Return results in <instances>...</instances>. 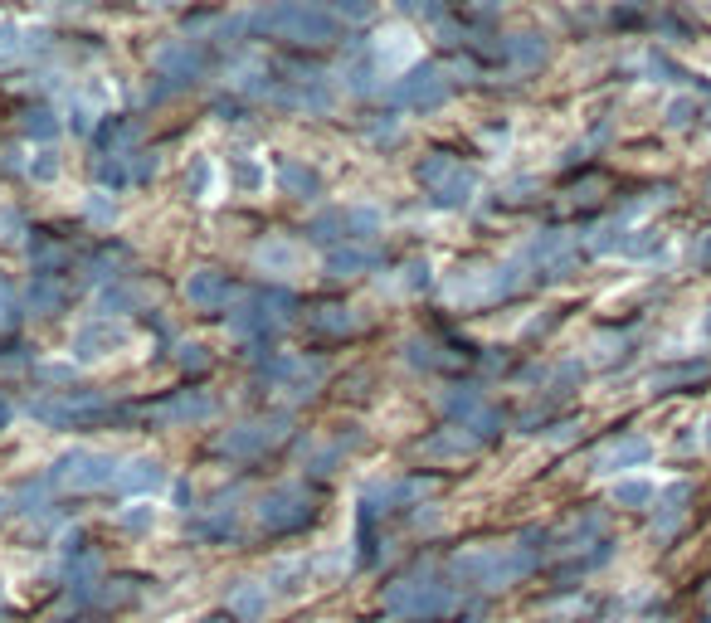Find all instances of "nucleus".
<instances>
[{"label": "nucleus", "instance_id": "obj_31", "mask_svg": "<svg viewBox=\"0 0 711 623\" xmlns=\"http://www.w3.org/2000/svg\"><path fill=\"white\" fill-rule=\"evenodd\" d=\"M400 5H405L410 15H424V20H439V15H444V5H439V0H400Z\"/></svg>", "mask_w": 711, "mask_h": 623}, {"label": "nucleus", "instance_id": "obj_35", "mask_svg": "<svg viewBox=\"0 0 711 623\" xmlns=\"http://www.w3.org/2000/svg\"><path fill=\"white\" fill-rule=\"evenodd\" d=\"M5 419H10V404L0 400V424H5Z\"/></svg>", "mask_w": 711, "mask_h": 623}, {"label": "nucleus", "instance_id": "obj_33", "mask_svg": "<svg viewBox=\"0 0 711 623\" xmlns=\"http://www.w3.org/2000/svg\"><path fill=\"white\" fill-rule=\"evenodd\" d=\"M341 15H346V20H366V15H371V0H341Z\"/></svg>", "mask_w": 711, "mask_h": 623}, {"label": "nucleus", "instance_id": "obj_36", "mask_svg": "<svg viewBox=\"0 0 711 623\" xmlns=\"http://www.w3.org/2000/svg\"><path fill=\"white\" fill-rule=\"evenodd\" d=\"M5 512H10V497H0V516H5Z\"/></svg>", "mask_w": 711, "mask_h": 623}, {"label": "nucleus", "instance_id": "obj_21", "mask_svg": "<svg viewBox=\"0 0 711 623\" xmlns=\"http://www.w3.org/2000/svg\"><path fill=\"white\" fill-rule=\"evenodd\" d=\"M30 39H35V30H20V25H0V64L20 59V54L30 49Z\"/></svg>", "mask_w": 711, "mask_h": 623}, {"label": "nucleus", "instance_id": "obj_18", "mask_svg": "<svg viewBox=\"0 0 711 623\" xmlns=\"http://www.w3.org/2000/svg\"><path fill=\"white\" fill-rule=\"evenodd\" d=\"M151 526H156V502H127L117 512V531H127V536H147Z\"/></svg>", "mask_w": 711, "mask_h": 623}, {"label": "nucleus", "instance_id": "obj_14", "mask_svg": "<svg viewBox=\"0 0 711 623\" xmlns=\"http://www.w3.org/2000/svg\"><path fill=\"white\" fill-rule=\"evenodd\" d=\"M254 258H259V268H268V273H298L302 268V249L288 244V239H268Z\"/></svg>", "mask_w": 711, "mask_h": 623}, {"label": "nucleus", "instance_id": "obj_13", "mask_svg": "<svg viewBox=\"0 0 711 623\" xmlns=\"http://www.w3.org/2000/svg\"><path fill=\"white\" fill-rule=\"evenodd\" d=\"M478 448V439L468 434V429H444V434H434V439L419 443V458H463V453H473Z\"/></svg>", "mask_w": 711, "mask_h": 623}, {"label": "nucleus", "instance_id": "obj_23", "mask_svg": "<svg viewBox=\"0 0 711 623\" xmlns=\"http://www.w3.org/2000/svg\"><path fill=\"white\" fill-rule=\"evenodd\" d=\"M453 171H458V166H453V161H449V156H444V151H434L429 161H419V181L429 185V190H439V185L449 181Z\"/></svg>", "mask_w": 711, "mask_h": 623}, {"label": "nucleus", "instance_id": "obj_25", "mask_svg": "<svg viewBox=\"0 0 711 623\" xmlns=\"http://www.w3.org/2000/svg\"><path fill=\"white\" fill-rule=\"evenodd\" d=\"M327 268L341 273V278H346V273H361V268H371V249H337V254L327 258Z\"/></svg>", "mask_w": 711, "mask_h": 623}, {"label": "nucleus", "instance_id": "obj_16", "mask_svg": "<svg viewBox=\"0 0 711 623\" xmlns=\"http://www.w3.org/2000/svg\"><path fill=\"white\" fill-rule=\"evenodd\" d=\"M643 458H648V443L624 439V443H609L604 453H595V468L599 473H614V468H624V463H643Z\"/></svg>", "mask_w": 711, "mask_h": 623}, {"label": "nucleus", "instance_id": "obj_22", "mask_svg": "<svg viewBox=\"0 0 711 623\" xmlns=\"http://www.w3.org/2000/svg\"><path fill=\"white\" fill-rule=\"evenodd\" d=\"M59 302H64V288L54 278H35L30 283V312H54Z\"/></svg>", "mask_w": 711, "mask_h": 623}, {"label": "nucleus", "instance_id": "obj_30", "mask_svg": "<svg viewBox=\"0 0 711 623\" xmlns=\"http://www.w3.org/2000/svg\"><path fill=\"white\" fill-rule=\"evenodd\" d=\"M25 132H30V137H54V132H59V122H54L49 112H30V122H25Z\"/></svg>", "mask_w": 711, "mask_h": 623}, {"label": "nucleus", "instance_id": "obj_20", "mask_svg": "<svg viewBox=\"0 0 711 623\" xmlns=\"http://www.w3.org/2000/svg\"><path fill=\"white\" fill-rule=\"evenodd\" d=\"M156 64H161V69H176V78H190V74H195V49H190V39H181V44H166V49L156 54Z\"/></svg>", "mask_w": 711, "mask_h": 623}, {"label": "nucleus", "instance_id": "obj_2", "mask_svg": "<svg viewBox=\"0 0 711 623\" xmlns=\"http://www.w3.org/2000/svg\"><path fill=\"white\" fill-rule=\"evenodd\" d=\"M254 25L273 30V35H283V39H307V44L337 39V15H327V10H317L307 0H273V5H263L259 15H254Z\"/></svg>", "mask_w": 711, "mask_h": 623}, {"label": "nucleus", "instance_id": "obj_3", "mask_svg": "<svg viewBox=\"0 0 711 623\" xmlns=\"http://www.w3.org/2000/svg\"><path fill=\"white\" fill-rule=\"evenodd\" d=\"M117 468L108 453H93V448H74L69 458H59L54 482L69 487V492H98V487H117Z\"/></svg>", "mask_w": 711, "mask_h": 623}, {"label": "nucleus", "instance_id": "obj_11", "mask_svg": "<svg viewBox=\"0 0 711 623\" xmlns=\"http://www.w3.org/2000/svg\"><path fill=\"white\" fill-rule=\"evenodd\" d=\"M229 614L239 623H259L268 614V585H254V580L234 585L229 589Z\"/></svg>", "mask_w": 711, "mask_h": 623}, {"label": "nucleus", "instance_id": "obj_17", "mask_svg": "<svg viewBox=\"0 0 711 623\" xmlns=\"http://www.w3.org/2000/svg\"><path fill=\"white\" fill-rule=\"evenodd\" d=\"M278 185L293 190V195H302V200H312V195L322 190L317 171H307V166H298V161H283V166H278Z\"/></svg>", "mask_w": 711, "mask_h": 623}, {"label": "nucleus", "instance_id": "obj_7", "mask_svg": "<svg viewBox=\"0 0 711 623\" xmlns=\"http://www.w3.org/2000/svg\"><path fill=\"white\" fill-rule=\"evenodd\" d=\"M117 487H122V492H132L137 502H151V492H161V487H166V468H161L156 458H132V463L117 473Z\"/></svg>", "mask_w": 711, "mask_h": 623}, {"label": "nucleus", "instance_id": "obj_5", "mask_svg": "<svg viewBox=\"0 0 711 623\" xmlns=\"http://www.w3.org/2000/svg\"><path fill=\"white\" fill-rule=\"evenodd\" d=\"M117 346H127V331L117 327V322H93V327H83L74 336V361H103V356H113Z\"/></svg>", "mask_w": 711, "mask_h": 623}, {"label": "nucleus", "instance_id": "obj_37", "mask_svg": "<svg viewBox=\"0 0 711 623\" xmlns=\"http://www.w3.org/2000/svg\"><path fill=\"white\" fill-rule=\"evenodd\" d=\"M5 297H10V288H5V278H0V302H5Z\"/></svg>", "mask_w": 711, "mask_h": 623}, {"label": "nucleus", "instance_id": "obj_34", "mask_svg": "<svg viewBox=\"0 0 711 623\" xmlns=\"http://www.w3.org/2000/svg\"><path fill=\"white\" fill-rule=\"evenodd\" d=\"M69 127H74V132H88V127H93V112L83 108V103H74V112H69Z\"/></svg>", "mask_w": 711, "mask_h": 623}, {"label": "nucleus", "instance_id": "obj_29", "mask_svg": "<svg viewBox=\"0 0 711 623\" xmlns=\"http://www.w3.org/2000/svg\"><path fill=\"white\" fill-rule=\"evenodd\" d=\"M653 492H648V482H624V487H614V502H629V507H643Z\"/></svg>", "mask_w": 711, "mask_h": 623}, {"label": "nucleus", "instance_id": "obj_32", "mask_svg": "<svg viewBox=\"0 0 711 623\" xmlns=\"http://www.w3.org/2000/svg\"><path fill=\"white\" fill-rule=\"evenodd\" d=\"M210 185H215V166H210V161H195V195H210Z\"/></svg>", "mask_w": 711, "mask_h": 623}, {"label": "nucleus", "instance_id": "obj_24", "mask_svg": "<svg viewBox=\"0 0 711 623\" xmlns=\"http://www.w3.org/2000/svg\"><path fill=\"white\" fill-rule=\"evenodd\" d=\"M468 190H473V176H463V171H453L449 181L439 185V190H434V200H439V205H463V200H468Z\"/></svg>", "mask_w": 711, "mask_h": 623}, {"label": "nucleus", "instance_id": "obj_9", "mask_svg": "<svg viewBox=\"0 0 711 623\" xmlns=\"http://www.w3.org/2000/svg\"><path fill=\"white\" fill-rule=\"evenodd\" d=\"M414 54H419V44H414L410 30H385V35H380V44H375L380 74H400V69H410Z\"/></svg>", "mask_w": 711, "mask_h": 623}, {"label": "nucleus", "instance_id": "obj_27", "mask_svg": "<svg viewBox=\"0 0 711 623\" xmlns=\"http://www.w3.org/2000/svg\"><path fill=\"white\" fill-rule=\"evenodd\" d=\"M83 215H88V220H98V224H113V215H117L113 195H108V190H93V195L83 200Z\"/></svg>", "mask_w": 711, "mask_h": 623}, {"label": "nucleus", "instance_id": "obj_4", "mask_svg": "<svg viewBox=\"0 0 711 623\" xmlns=\"http://www.w3.org/2000/svg\"><path fill=\"white\" fill-rule=\"evenodd\" d=\"M312 516V492L307 487H278V492H268L259 507V521L268 531H293Z\"/></svg>", "mask_w": 711, "mask_h": 623}, {"label": "nucleus", "instance_id": "obj_12", "mask_svg": "<svg viewBox=\"0 0 711 623\" xmlns=\"http://www.w3.org/2000/svg\"><path fill=\"white\" fill-rule=\"evenodd\" d=\"M186 297L195 307H225L229 297H234V288H229L225 273H210V268H205V273H195L186 283Z\"/></svg>", "mask_w": 711, "mask_h": 623}, {"label": "nucleus", "instance_id": "obj_6", "mask_svg": "<svg viewBox=\"0 0 711 623\" xmlns=\"http://www.w3.org/2000/svg\"><path fill=\"white\" fill-rule=\"evenodd\" d=\"M395 98L405 103V108H419V112H429V108H439L444 98H449V83H444V74H434V69H424V74H410L400 88H395Z\"/></svg>", "mask_w": 711, "mask_h": 623}, {"label": "nucleus", "instance_id": "obj_10", "mask_svg": "<svg viewBox=\"0 0 711 623\" xmlns=\"http://www.w3.org/2000/svg\"><path fill=\"white\" fill-rule=\"evenodd\" d=\"M210 414H215V400L200 395V390H181L176 400H166L156 409V419H166V424H200V419H210Z\"/></svg>", "mask_w": 711, "mask_h": 623}, {"label": "nucleus", "instance_id": "obj_8", "mask_svg": "<svg viewBox=\"0 0 711 623\" xmlns=\"http://www.w3.org/2000/svg\"><path fill=\"white\" fill-rule=\"evenodd\" d=\"M273 439H283V419H273V424H239V429H229L220 448H225L229 458H249V453H259L268 448Z\"/></svg>", "mask_w": 711, "mask_h": 623}, {"label": "nucleus", "instance_id": "obj_26", "mask_svg": "<svg viewBox=\"0 0 711 623\" xmlns=\"http://www.w3.org/2000/svg\"><path fill=\"white\" fill-rule=\"evenodd\" d=\"M59 171H64V161H59V151H35V161H30V176H35L39 185H49V181H59Z\"/></svg>", "mask_w": 711, "mask_h": 623}, {"label": "nucleus", "instance_id": "obj_28", "mask_svg": "<svg viewBox=\"0 0 711 623\" xmlns=\"http://www.w3.org/2000/svg\"><path fill=\"white\" fill-rule=\"evenodd\" d=\"M98 181L113 185V190H117V185L132 181V171H127V156H117V151H113V161H98Z\"/></svg>", "mask_w": 711, "mask_h": 623}, {"label": "nucleus", "instance_id": "obj_19", "mask_svg": "<svg viewBox=\"0 0 711 623\" xmlns=\"http://www.w3.org/2000/svg\"><path fill=\"white\" fill-rule=\"evenodd\" d=\"M312 331H327V336H341V331L356 327V317H351V307H317L312 317Z\"/></svg>", "mask_w": 711, "mask_h": 623}, {"label": "nucleus", "instance_id": "obj_38", "mask_svg": "<svg viewBox=\"0 0 711 623\" xmlns=\"http://www.w3.org/2000/svg\"><path fill=\"white\" fill-rule=\"evenodd\" d=\"M200 623H220V619H200Z\"/></svg>", "mask_w": 711, "mask_h": 623}, {"label": "nucleus", "instance_id": "obj_15", "mask_svg": "<svg viewBox=\"0 0 711 623\" xmlns=\"http://www.w3.org/2000/svg\"><path fill=\"white\" fill-rule=\"evenodd\" d=\"M229 185L244 190V195H254V190L268 185V166H263L259 156H229Z\"/></svg>", "mask_w": 711, "mask_h": 623}, {"label": "nucleus", "instance_id": "obj_1", "mask_svg": "<svg viewBox=\"0 0 711 623\" xmlns=\"http://www.w3.org/2000/svg\"><path fill=\"white\" fill-rule=\"evenodd\" d=\"M536 565V550L526 546H473L453 555V570L478 589H507Z\"/></svg>", "mask_w": 711, "mask_h": 623}]
</instances>
